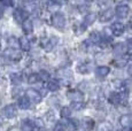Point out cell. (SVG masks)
I'll return each instance as SVG.
<instances>
[{
  "mask_svg": "<svg viewBox=\"0 0 132 131\" xmlns=\"http://www.w3.org/2000/svg\"><path fill=\"white\" fill-rule=\"evenodd\" d=\"M32 121H34L35 128H44V122H43L42 118H35Z\"/></svg>",
  "mask_w": 132,
  "mask_h": 131,
  "instance_id": "cell-31",
  "label": "cell"
},
{
  "mask_svg": "<svg viewBox=\"0 0 132 131\" xmlns=\"http://www.w3.org/2000/svg\"><path fill=\"white\" fill-rule=\"evenodd\" d=\"M38 75H39V78L43 79V80H48L50 79V74H48L47 71H45V70H42Z\"/></svg>",
  "mask_w": 132,
  "mask_h": 131,
  "instance_id": "cell-30",
  "label": "cell"
},
{
  "mask_svg": "<svg viewBox=\"0 0 132 131\" xmlns=\"http://www.w3.org/2000/svg\"><path fill=\"white\" fill-rule=\"evenodd\" d=\"M21 26H22V29H23V32L25 35H30L34 31V23H32V21L30 19H28V17L22 22Z\"/></svg>",
  "mask_w": 132,
  "mask_h": 131,
  "instance_id": "cell-9",
  "label": "cell"
},
{
  "mask_svg": "<svg viewBox=\"0 0 132 131\" xmlns=\"http://www.w3.org/2000/svg\"><path fill=\"white\" fill-rule=\"evenodd\" d=\"M7 44H8L9 47H13V48H17V47H19V39H17L16 37L12 36V37H9V38L7 39Z\"/></svg>",
  "mask_w": 132,
  "mask_h": 131,
  "instance_id": "cell-23",
  "label": "cell"
},
{
  "mask_svg": "<svg viewBox=\"0 0 132 131\" xmlns=\"http://www.w3.org/2000/svg\"><path fill=\"white\" fill-rule=\"evenodd\" d=\"M120 124L124 129H130V128H132V115L131 114L122 115L120 117Z\"/></svg>",
  "mask_w": 132,
  "mask_h": 131,
  "instance_id": "cell-7",
  "label": "cell"
},
{
  "mask_svg": "<svg viewBox=\"0 0 132 131\" xmlns=\"http://www.w3.org/2000/svg\"><path fill=\"white\" fill-rule=\"evenodd\" d=\"M108 100H109V102H110V104L118 105V104H121L122 98H121V94H118V93H116V92H113V93H110Z\"/></svg>",
  "mask_w": 132,
  "mask_h": 131,
  "instance_id": "cell-17",
  "label": "cell"
},
{
  "mask_svg": "<svg viewBox=\"0 0 132 131\" xmlns=\"http://www.w3.org/2000/svg\"><path fill=\"white\" fill-rule=\"evenodd\" d=\"M130 60H131V61H132V52L130 53Z\"/></svg>",
  "mask_w": 132,
  "mask_h": 131,
  "instance_id": "cell-40",
  "label": "cell"
},
{
  "mask_svg": "<svg viewBox=\"0 0 132 131\" xmlns=\"http://www.w3.org/2000/svg\"><path fill=\"white\" fill-rule=\"evenodd\" d=\"M5 56L9 60V61H20L22 59V53L21 51H19L17 48H13V47H9L5 51Z\"/></svg>",
  "mask_w": 132,
  "mask_h": 131,
  "instance_id": "cell-3",
  "label": "cell"
},
{
  "mask_svg": "<svg viewBox=\"0 0 132 131\" xmlns=\"http://www.w3.org/2000/svg\"><path fill=\"white\" fill-rule=\"evenodd\" d=\"M1 124H4V118H2V115L0 116V125Z\"/></svg>",
  "mask_w": 132,
  "mask_h": 131,
  "instance_id": "cell-38",
  "label": "cell"
},
{
  "mask_svg": "<svg viewBox=\"0 0 132 131\" xmlns=\"http://www.w3.org/2000/svg\"><path fill=\"white\" fill-rule=\"evenodd\" d=\"M1 115L6 118H14L17 115V108L14 104H9L6 105L4 108L1 109Z\"/></svg>",
  "mask_w": 132,
  "mask_h": 131,
  "instance_id": "cell-2",
  "label": "cell"
},
{
  "mask_svg": "<svg viewBox=\"0 0 132 131\" xmlns=\"http://www.w3.org/2000/svg\"><path fill=\"white\" fill-rule=\"evenodd\" d=\"M54 1H56V2H59V4H62L64 0H54Z\"/></svg>",
  "mask_w": 132,
  "mask_h": 131,
  "instance_id": "cell-39",
  "label": "cell"
},
{
  "mask_svg": "<svg viewBox=\"0 0 132 131\" xmlns=\"http://www.w3.org/2000/svg\"><path fill=\"white\" fill-rule=\"evenodd\" d=\"M115 13L120 19H125L130 13V8L128 6H125V5H120V6L116 7Z\"/></svg>",
  "mask_w": 132,
  "mask_h": 131,
  "instance_id": "cell-8",
  "label": "cell"
},
{
  "mask_svg": "<svg viewBox=\"0 0 132 131\" xmlns=\"http://www.w3.org/2000/svg\"><path fill=\"white\" fill-rule=\"evenodd\" d=\"M19 47L24 52L30 51V47H31L30 40L28 39L27 37H21V38H19Z\"/></svg>",
  "mask_w": 132,
  "mask_h": 131,
  "instance_id": "cell-12",
  "label": "cell"
},
{
  "mask_svg": "<svg viewBox=\"0 0 132 131\" xmlns=\"http://www.w3.org/2000/svg\"><path fill=\"white\" fill-rule=\"evenodd\" d=\"M22 74H20V72H13L11 74V83L14 86H20V85L22 84Z\"/></svg>",
  "mask_w": 132,
  "mask_h": 131,
  "instance_id": "cell-14",
  "label": "cell"
},
{
  "mask_svg": "<svg viewBox=\"0 0 132 131\" xmlns=\"http://www.w3.org/2000/svg\"><path fill=\"white\" fill-rule=\"evenodd\" d=\"M24 9L27 11V13H34V12H36L37 9V5L35 4L34 1H27V4H25L24 6Z\"/></svg>",
  "mask_w": 132,
  "mask_h": 131,
  "instance_id": "cell-22",
  "label": "cell"
},
{
  "mask_svg": "<svg viewBox=\"0 0 132 131\" xmlns=\"http://www.w3.org/2000/svg\"><path fill=\"white\" fill-rule=\"evenodd\" d=\"M95 20H96V15L95 14H88V15H86L85 19H84V22H83V24H84V28H87V27H90L91 24H93Z\"/></svg>",
  "mask_w": 132,
  "mask_h": 131,
  "instance_id": "cell-18",
  "label": "cell"
},
{
  "mask_svg": "<svg viewBox=\"0 0 132 131\" xmlns=\"http://www.w3.org/2000/svg\"><path fill=\"white\" fill-rule=\"evenodd\" d=\"M27 17H28V13L24 8H15L14 12H13V19L19 24H21Z\"/></svg>",
  "mask_w": 132,
  "mask_h": 131,
  "instance_id": "cell-6",
  "label": "cell"
},
{
  "mask_svg": "<svg viewBox=\"0 0 132 131\" xmlns=\"http://www.w3.org/2000/svg\"><path fill=\"white\" fill-rule=\"evenodd\" d=\"M51 20H52L53 27L56 28V29L63 30L65 28V17H64V15L61 13V12H59V11L54 12V13L52 14Z\"/></svg>",
  "mask_w": 132,
  "mask_h": 131,
  "instance_id": "cell-1",
  "label": "cell"
},
{
  "mask_svg": "<svg viewBox=\"0 0 132 131\" xmlns=\"http://www.w3.org/2000/svg\"><path fill=\"white\" fill-rule=\"evenodd\" d=\"M113 16H114V11L113 9H108V11H105L102 13V15L100 16V20L101 22H106V21H109Z\"/></svg>",
  "mask_w": 132,
  "mask_h": 131,
  "instance_id": "cell-19",
  "label": "cell"
},
{
  "mask_svg": "<svg viewBox=\"0 0 132 131\" xmlns=\"http://www.w3.org/2000/svg\"><path fill=\"white\" fill-rule=\"evenodd\" d=\"M111 32H113L115 36H121L124 32V26L120 22H116L111 26Z\"/></svg>",
  "mask_w": 132,
  "mask_h": 131,
  "instance_id": "cell-15",
  "label": "cell"
},
{
  "mask_svg": "<svg viewBox=\"0 0 132 131\" xmlns=\"http://www.w3.org/2000/svg\"><path fill=\"white\" fill-rule=\"evenodd\" d=\"M77 70L79 72H82V74H87V72L91 70V68L87 63H80V64H78Z\"/></svg>",
  "mask_w": 132,
  "mask_h": 131,
  "instance_id": "cell-26",
  "label": "cell"
},
{
  "mask_svg": "<svg viewBox=\"0 0 132 131\" xmlns=\"http://www.w3.org/2000/svg\"><path fill=\"white\" fill-rule=\"evenodd\" d=\"M113 52H114V55L116 56V59L123 56V54L125 53V45L122 44V43H118V44H116L115 46H114Z\"/></svg>",
  "mask_w": 132,
  "mask_h": 131,
  "instance_id": "cell-11",
  "label": "cell"
},
{
  "mask_svg": "<svg viewBox=\"0 0 132 131\" xmlns=\"http://www.w3.org/2000/svg\"><path fill=\"white\" fill-rule=\"evenodd\" d=\"M72 108H75L76 110H78V109H82L83 107H84V104H83V101H72Z\"/></svg>",
  "mask_w": 132,
  "mask_h": 131,
  "instance_id": "cell-32",
  "label": "cell"
},
{
  "mask_svg": "<svg viewBox=\"0 0 132 131\" xmlns=\"http://www.w3.org/2000/svg\"><path fill=\"white\" fill-rule=\"evenodd\" d=\"M128 74L130 75V76H132V66H130V67L128 68Z\"/></svg>",
  "mask_w": 132,
  "mask_h": 131,
  "instance_id": "cell-37",
  "label": "cell"
},
{
  "mask_svg": "<svg viewBox=\"0 0 132 131\" xmlns=\"http://www.w3.org/2000/svg\"><path fill=\"white\" fill-rule=\"evenodd\" d=\"M4 6H13V0H0Z\"/></svg>",
  "mask_w": 132,
  "mask_h": 131,
  "instance_id": "cell-34",
  "label": "cell"
},
{
  "mask_svg": "<svg viewBox=\"0 0 132 131\" xmlns=\"http://www.w3.org/2000/svg\"><path fill=\"white\" fill-rule=\"evenodd\" d=\"M25 1H34V0H25Z\"/></svg>",
  "mask_w": 132,
  "mask_h": 131,
  "instance_id": "cell-42",
  "label": "cell"
},
{
  "mask_svg": "<svg viewBox=\"0 0 132 131\" xmlns=\"http://www.w3.org/2000/svg\"><path fill=\"white\" fill-rule=\"evenodd\" d=\"M130 23H131V26H132V17H131V20H130Z\"/></svg>",
  "mask_w": 132,
  "mask_h": 131,
  "instance_id": "cell-41",
  "label": "cell"
},
{
  "mask_svg": "<svg viewBox=\"0 0 132 131\" xmlns=\"http://www.w3.org/2000/svg\"><path fill=\"white\" fill-rule=\"evenodd\" d=\"M25 97L30 100L31 104H39L42 101V94L35 89H28L25 91Z\"/></svg>",
  "mask_w": 132,
  "mask_h": 131,
  "instance_id": "cell-4",
  "label": "cell"
},
{
  "mask_svg": "<svg viewBox=\"0 0 132 131\" xmlns=\"http://www.w3.org/2000/svg\"><path fill=\"white\" fill-rule=\"evenodd\" d=\"M91 40H92L93 43H95V44H99V43H101V40H102V37H101V35L98 34V32H93V34L91 35Z\"/></svg>",
  "mask_w": 132,
  "mask_h": 131,
  "instance_id": "cell-27",
  "label": "cell"
},
{
  "mask_svg": "<svg viewBox=\"0 0 132 131\" xmlns=\"http://www.w3.org/2000/svg\"><path fill=\"white\" fill-rule=\"evenodd\" d=\"M39 75L38 74H30L29 77H28V82L30 83V84H35V83H37L38 80H39Z\"/></svg>",
  "mask_w": 132,
  "mask_h": 131,
  "instance_id": "cell-29",
  "label": "cell"
},
{
  "mask_svg": "<svg viewBox=\"0 0 132 131\" xmlns=\"http://www.w3.org/2000/svg\"><path fill=\"white\" fill-rule=\"evenodd\" d=\"M30 100L28 99L27 97H21L19 99V101H17V106H19L21 109H28V108L30 107Z\"/></svg>",
  "mask_w": 132,
  "mask_h": 131,
  "instance_id": "cell-16",
  "label": "cell"
},
{
  "mask_svg": "<svg viewBox=\"0 0 132 131\" xmlns=\"http://www.w3.org/2000/svg\"><path fill=\"white\" fill-rule=\"evenodd\" d=\"M68 99L71 101H83V94L78 90H71L68 92Z\"/></svg>",
  "mask_w": 132,
  "mask_h": 131,
  "instance_id": "cell-10",
  "label": "cell"
},
{
  "mask_svg": "<svg viewBox=\"0 0 132 131\" xmlns=\"http://www.w3.org/2000/svg\"><path fill=\"white\" fill-rule=\"evenodd\" d=\"M82 123H83V125H84L85 129H92L93 125H94L93 120H92V118H90V117H84V118H83V122Z\"/></svg>",
  "mask_w": 132,
  "mask_h": 131,
  "instance_id": "cell-25",
  "label": "cell"
},
{
  "mask_svg": "<svg viewBox=\"0 0 132 131\" xmlns=\"http://www.w3.org/2000/svg\"><path fill=\"white\" fill-rule=\"evenodd\" d=\"M109 72H110V68L107 67V66H100V67H98L96 70H95L96 77H99V78H103V77H106Z\"/></svg>",
  "mask_w": 132,
  "mask_h": 131,
  "instance_id": "cell-13",
  "label": "cell"
},
{
  "mask_svg": "<svg viewBox=\"0 0 132 131\" xmlns=\"http://www.w3.org/2000/svg\"><path fill=\"white\" fill-rule=\"evenodd\" d=\"M2 15H4V4L0 1V19L2 17Z\"/></svg>",
  "mask_w": 132,
  "mask_h": 131,
  "instance_id": "cell-36",
  "label": "cell"
},
{
  "mask_svg": "<svg viewBox=\"0 0 132 131\" xmlns=\"http://www.w3.org/2000/svg\"><path fill=\"white\" fill-rule=\"evenodd\" d=\"M7 63H8V59L5 56V54L4 55H0V66H5Z\"/></svg>",
  "mask_w": 132,
  "mask_h": 131,
  "instance_id": "cell-33",
  "label": "cell"
},
{
  "mask_svg": "<svg viewBox=\"0 0 132 131\" xmlns=\"http://www.w3.org/2000/svg\"><path fill=\"white\" fill-rule=\"evenodd\" d=\"M60 5L59 2H56V1H54V0H52L51 2H48V6H47V8H48V11H51V12H57L59 11V8H60Z\"/></svg>",
  "mask_w": 132,
  "mask_h": 131,
  "instance_id": "cell-24",
  "label": "cell"
},
{
  "mask_svg": "<svg viewBox=\"0 0 132 131\" xmlns=\"http://www.w3.org/2000/svg\"><path fill=\"white\" fill-rule=\"evenodd\" d=\"M34 128H35L34 121H31V120H23L22 121L21 129H23V130H32Z\"/></svg>",
  "mask_w": 132,
  "mask_h": 131,
  "instance_id": "cell-21",
  "label": "cell"
},
{
  "mask_svg": "<svg viewBox=\"0 0 132 131\" xmlns=\"http://www.w3.org/2000/svg\"><path fill=\"white\" fill-rule=\"evenodd\" d=\"M70 115H71V110H70L69 107H63L62 109H61V116L63 118L70 117Z\"/></svg>",
  "mask_w": 132,
  "mask_h": 131,
  "instance_id": "cell-28",
  "label": "cell"
},
{
  "mask_svg": "<svg viewBox=\"0 0 132 131\" xmlns=\"http://www.w3.org/2000/svg\"><path fill=\"white\" fill-rule=\"evenodd\" d=\"M0 50H1V42H0Z\"/></svg>",
  "mask_w": 132,
  "mask_h": 131,
  "instance_id": "cell-43",
  "label": "cell"
},
{
  "mask_svg": "<svg viewBox=\"0 0 132 131\" xmlns=\"http://www.w3.org/2000/svg\"><path fill=\"white\" fill-rule=\"evenodd\" d=\"M57 43H59V38H57L56 36H51V37H48V38H46L45 40H43L42 45H43V48H44L45 51L50 52L56 46Z\"/></svg>",
  "mask_w": 132,
  "mask_h": 131,
  "instance_id": "cell-5",
  "label": "cell"
},
{
  "mask_svg": "<svg viewBox=\"0 0 132 131\" xmlns=\"http://www.w3.org/2000/svg\"><path fill=\"white\" fill-rule=\"evenodd\" d=\"M126 47L129 48V51H130V53L132 52V39H129L128 43H126Z\"/></svg>",
  "mask_w": 132,
  "mask_h": 131,
  "instance_id": "cell-35",
  "label": "cell"
},
{
  "mask_svg": "<svg viewBox=\"0 0 132 131\" xmlns=\"http://www.w3.org/2000/svg\"><path fill=\"white\" fill-rule=\"evenodd\" d=\"M47 89L50 90V91H52V92H56L57 90L60 89V85H59V83L56 82V80H50L48 79V83H47Z\"/></svg>",
  "mask_w": 132,
  "mask_h": 131,
  "instance_id": "cell-20",
  "label": "cell"
}]
</instances>
